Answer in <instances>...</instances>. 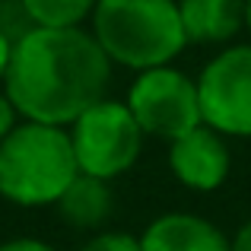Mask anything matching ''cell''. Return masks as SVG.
<instances>
[{
	"label": "cell",
	"instance_id": "1",
	"mask_svg": "<svg viewBox=\"0 0 251 251\" xmlns=\"http://www.w3.org/2000/svg\"><path fill=\"white\" fill-rule=\"evenodd\" d=\"M111 61L83 25H35L13 42L3 92L23 121L70 127L86 108L108 99Z\"/></svg>",
	"mask_w": 251,
	"mask_h": 251
},
{
	"label": "cell",
	"instance_id": "4",
	"mask_svg": "<svg viewBox=\"0 0 251 251\" xmlns=\"http://www.w3.org/2000/svg\"><path fill=\"white\" fill-rule=\"evenodd\" d=\"M67 130L80 175L102 181H111L134 166L143 153V137H147L121 99L96 102Z\"/></svg>",
	"mask_w": 251,
	"mask_h": 251
},
{
	"label": "cell",
	"instance_id": "10",
	"mask_svg": "<svg viewBox=\"0 0 251 251\" xmlns=\"http://www.w3.org/2000/svg\"><path fill=\"white\" fill-rule=\"evenodd\" d=\"M64 223L76 229H99L108 223L111 210H115V194L111 184L102 178H89V175H76L74 184L61 194V201L54 203Z\"/></svg>",
	"mask_w": 251,
	"mask_h": 251
},
{
	"label": "cell",
	"instance_id": "15",
	"mask_svg": "<svg viewBox=\"0 0 251 251\" xmlns=\"http://www.w3.org/2000/svg\"><path fill=\"white\" fill-rule=\"evenodd\" d=\"M229 251H251V220L235 229V235L229 239Z\"/></svg>",
	"mask_w": 251,
	"mask_h": 251
},
{
	"label": "cell",
	"instance_id": "6",
	"mask_svg": "<svg viewBox=\"0 0 251 251\" xmlns=\"http://www.w3.org/2000/svg\"><path fill=\"white\" fill-rule=\"evenodd\" d=\"M203 124L216 134L251 137V42L216 51L197 74Z\"/></svg>",
	"mask_w": 251,
	"mask_h": 251
},
{
	"label": "cell",
	"instance_id": "9",
	"mask_svg": "<svg viewBox=\"0 0 251 251\" xmlns=\"http://www.w3.org/2000/svg\"><path fill=\"white\" fill-rule=\"evenodd\" d=\"M248 0H178L188 45H226L245 29Z\"/></svg>",
	"mask_w": 251,
	"mask_h": 251
},
{
	"label": "cell",
	"instance_id": "5",
	"mask_svg": "<svg viewBox=\"0 0 251 251\" xmlns=\"http://www.w3.org/2000/svg\"><path fill=\"white\" fill-rule=\"evenodd\" d=\"M124 105L147 137L178 140L203 124L197 80L178 67H153L134 76Z\"/></svg>",
	"mask_w": 251,
	"mask_h": 251
},
{
	"label": "cell",
	"instance_id": "16",
	"mask_svg": "<svg viewBox=\"0 0 251 251\" xmlns=\"http://www.w3.org/2000/svg\"><path fill=\"white\" fill-rule=\"evenodd\" d=\"M10 54H13V42L0 32V83L6 76V67H10Z\"/></svg>",
	"mask_w": 251,
	"mask_h": 251
},
{
	"label": "cell",
	"instance_id": "14",
	"mask_svg": "<svg viewBox=\"0 0 251 251\" xmlns=\"http://www.w3.org/2000/svg\"><path fill=\"white\" fill-rule=\"evenodd\" d=\"M0 251H57V248H51L42 239H10L0 245Z\"/></svg>",
	"mask_w": 251,
	"mask_h": 251
},
{
	"label": "cell",
	"instance_id": "2",
	"mask_svg": "<svg viewBox=\"0 0 251 251\" xmlns=\"http://www.w3.org/2000/svg\"><path fill=\"white\" fill-rule=\"evenodd\" d=\"M92 35L105 57L127 70L169 67L184 48L178 0H99L92 10Z\"/></svg>",
	"mask_w": 251,
	"mask_h": 251
},
{
	"label": "cell",
	"instance_id": "7",
	"mask_svg": "<svg viewBox=\"0 0 251 251\" xmlns=\"http://www.w3.org/2000/svg\"><path fill=\"white\" fill-rule=\"evenodd\" d=\"M169 169L178 178V184H184L188 191L210 194L226 184L229 169H232V153H229L226 137L201 124L191 134L169 143Z\"/></svg>",
	"mask_w": 251,
	"mask_h": 251
},
{
	"label": "cell",
	"instance_id": "8",
	"mask_svg": "<svg viewBox=\"0 0 251 251\" xmlns=\"http://www.w3.org/2000/svg\"><path fill=\"white\" fill-rule=\"evenodd\" d=\"M140 251H229V239L197 213H162L140 232Z\"/></svg>",
	"mask_w": 251,
	"mask_h": 251
},
{
	"label": "cell",
	"instance_id": "12",
	"mask_svg": "<svg viewBox=\"0 0 251 251\" xmlns=\"http://www.w3.org/2000/svg\"><path fill=\"white\" fill-rule=\"evenodd\" d=\"M80 251H140V235H130V232H96Z\"/></svg>",
	"mask_w": 251,
	"mask_h": 251
},
{
	"label": "cell",
	"instance_id": "13",
	"mask_svg": "<svg viewBox=\"0 0 251 251\" xmlns=\"http://www.w3.org/2000/svg\"><path fill=\"white\" fill-rule=\"evenodd\" d=\"M16 118H19V111L13 108V102L6 99V92H0V140H3V137L19 124Z\"/></svg>",
	"mask_w": 251,
	"mask_h": 251
},
{
	"label": "cell",
	"instance_id": "11",
	"mask_svg": "<svg viewBox=\"0 0 251 251\" xmlns=\"http://www.w3.org/2000/svg\"><path fill=\"white\" fill-rule=\"evenodd\" d=\"M32 25L45 29H74L92 16L99 0H19Z\"/></svg>",
	"mask_w": 251,
	"mask_h": 251
},
{
	"label": "cell",
	"instance_id": "17",
	"mask_svg": "<svg viewBox=\"0 0 251 251\" xmlns=\"http://www.w3.org/2000/svg\"><path fill=\"white\" fill-rule=\"evenodd\" d=\"M245 29H248V35H251V0H248V10H245Z\"/></svg>",
	"mask_w": 251,
	"mask_h": 251
},
{
	"label": "cell",
	"instance_id": "3",
	"mask_svg": "<svg viewBox=\"0 0 251 251\" xmlns=\"http://www.w3.org/2000/svg\"><path fill=\"white\" fill-rule=\"evenodd\" d=\"M80 175L67 127L19 121L0 140V194L19 207H48Z\"/></svg>",
	"mask_w": 251,
	"mask_h": 251
}]
</instances>
